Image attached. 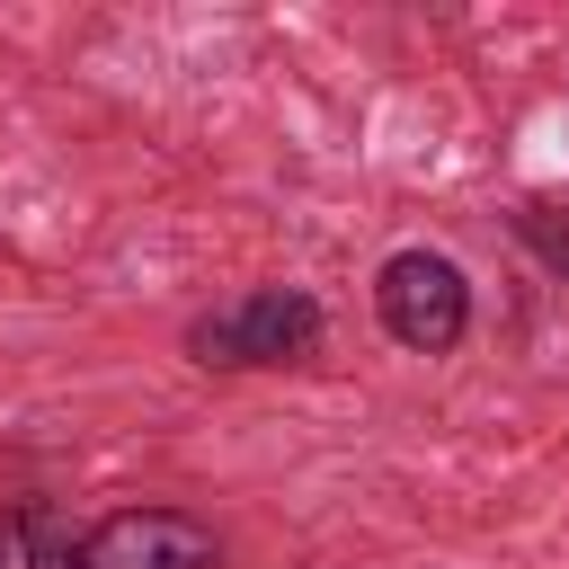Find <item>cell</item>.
Masks as SVG:
<instances>
[{
  "mask_svg": "<svg viewBox=\"0 0 569 569\" xmlns=\"http://www.w3.org/2000/svg\"><path fill=\"white\" fill-rule=\"evenodd\" d=\"M71 569H213V533L178 507H133V516H107Z\"/></svg>",
  "mask_w": 569,
  "mask_h": 569,
  "instance_id": "3",
  "label": "cell"
},
{
  "mask_svg": "<svg viewBox=\"0 0 569 569\" xmlns=\"http://www.w3.org/2000/svg\"><path fill=\"white\" fill-rule=\"evenodd\" d=\"M311 347H320V302H302V293H249L196 329L204 365H293Z\"/></svg>",
  "mask_w": 569,
  "mask_h": 569,
  "instance_id": "2",
  "label": "cell"
},
{
  "mask_svg": "<svg viewBox=\"0 0 569 569\" xmlns=\"http://www.w3.org/2000/svg\"><path fill=\"white\" fill-rule=\"evenodd\" d=\"M71 560H80V542L53 507H9L0 516V569H71Z\"/></svg>",
  "mask_w": 569,
  "mask_h": 569,
  "instance_id": "4",
  "label": "cell"
},
{
  "mask_svg": "<svg viewBox=\"0 0 569 569\" xmlns=\"http://www.w3.org/2000/svg\"><path fill=\"white\" fill-rule=\"evenodd\" d=\"M373 302H382V329H391L400 347H418V356H445V347L471 329L462 267H453V258H436V249H400V258L382 267Z\"/></svg>",
  "mask_w": 569,
  "mask_h": 569,
  "instance_id": "1",
  "label": "cell"
}]
</instances>
